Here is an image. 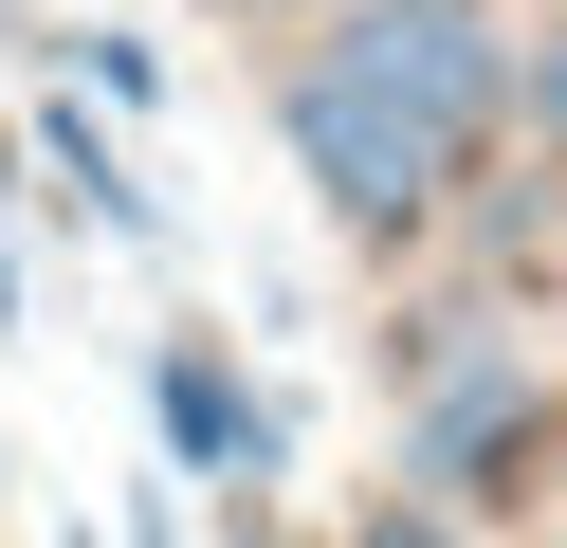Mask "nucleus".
<instances>
[{
    "label": "nucleus",
    "instance_id": "1",
    "mask_svg": "<svg viewBox=\"0 0 567 548\" xmlns=\"http://www.w3.org/2000/svg\"><path fill=\"white\" fill-rule=\"evenodd\" d=\"M275 146H293V183H311L330 219H367V238H384V219H421V201H440V165H457V146H440V128H403V110H384L348 55L275 73Z\"/></svg>",
    "mask_w": 567,
    "mask_h": 548
},
{
    "label": "nucleus",
    "instance_id": "2",
    "mask_svg": "<svg viewBox=\"0 0 567 548\" xmlns=\"http://www.w3.org/2000/svg\"><path fill=\"white\" fill-rule=\"evenodd\" d=\"M330 55L367 73L403 128H440V146H457V128H494V92H513V55H494V19H476V0H367Z\"/></svg>",
    "mask_w": 567,
    "mask_h": 548
},
{
    "label": "nucleus",
    "instance_id": "3",
    "mask_svg": "<svg viewBox=\"0 0 567 548\" xmlns=\"http://www.w3.org/2000/svg\"><path fill=\"white\" fill-rule=\"evenodd\" d=\"M513 438H530V365L494 348V329H457L440 384H421V421H403V475H421V494H494Z\"/></svg>",
    "mask_w": 567,
    "mask_h": 548
},
{
    "label": "nucleus",
    "instance_id": "4",
    "mask_svg": "<svg viewBox=\"0 0 567 548\" xmlns=\"http://www.w3.org/2000/svg\"><path fill=\"white\" fill-rule=\"evenodd\" d=\"M147 421L184 438V475H275V438H293L220 348H147Z\"/></svg>",
    "mask_w": 567,
    "mask_h": 548
},
{
    "label": "nucleus",
    "instance_id": "5",
    "mask_svg": "<svg viewBox=\"0 0 567 548\" xmlns=\"http://www.w3.org/2000/svg\"><path fill=\"white\" fill-rule=\"evenodd\" d=\"M74 73H92V110H165V55H147V37H74Z\"/></svg>",
    "mask_w": 567,
    "mask_h": 548
},
{
    "label": "nucleus",
    "instance_id": "6",
    "mask_svg": "<svg viewBox=\"0 0 567 548\" xmlns=\"http://www.w3.org/2000/svg\"><path fill=\"white\" fill-rule=\"evenodd\" d=\"M367 548H457V530H440V511H384V530H367Z\"/></svg>",
    "mask_w": 567,
    "mask_h": 548
},
{
    "label": "nucleus",
    "instance_id": "7",
    "mask_svg": "<svg viewBox=\"0 0 567 548\" xmlns=\"http://www.w3.org/2000/svg\"><path fill=\"white\" fill-rule=\"evenodd\" d=\"M530 110H549V128H567V37H549V55H530Z\"/></svg>",
    "mask_w": 567,
    "mask_h": 548
},
{
    "label": "nucleus",
    "instance_id": "8",
    "mask_svg": "<svg viewBox=\"0 0 567 548\" xmlns=\"http://www.w3.org/2000/svg\"><path fill=\"white\" fill-rule=\"evenodd\" d=\"M128 548H184V530H165V494H128Z\"/></svg>",
    "mask_w": 567,
    "mask_h": 548
},
{
    "label": "nucleus",
    "instance_id": "9",
    "mask_svg": "<svg viewBox=\"0 0 567 548\" xmlns=\"http://www.w3.org/2000/svg\"><path fill=\"white\" fill-rule=\"evenodd\" d=\"M0 329H19V219H0Z\"/></svg>",
    "mask_w": 567,
    "mask_h": 548
}]
</instances>
